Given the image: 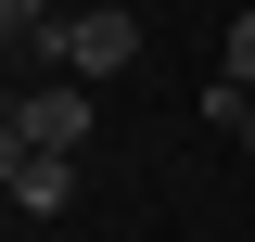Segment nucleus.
<instances>
[{
	"label": "nucleus",
	"instance_id": "6",
	"mask_svg": "<svg viewBox=\"0 0 255 242\" xmlns=\"http://www.w3.org/2000/svg\"><path fill=\"white\" fill-rule=\"evenodd\" d=\"M204 115H217V127H230V140H243V153H255V90H204Z\"/></svg>",
	"mask_w": 255,
	"mask_h": 242
},
{
	"label": "nucleus",
	"instance_id": "4",
	"mask_svg": "<svg viewBox=\"0 0 255 242\" xmlns=\"http://www.w3.org/2000/svg\"><path fill=\"white\" fill-rule=\"evenodd\" d=\"M51 38H64V13H51V0H0V51H13V64H26V51H51Z\"/></svg>",
	"mask_w": 255,
	"mask_h": 242
},
{
	"label": "nucleus",
	"instance_id": "5",
	"mask_svg": "<svg viewBox=\"0 0 255 242\" xmlns=\"http://www.w3.org/2000/svg\"><path fill=\"white\" fill-rule=\"evenodd\" d=\"M217 90H255V13H230V51H217Z\"/></svg>",
	"mask_w": 255,
	"mask_h": 242
},
{
	"label": "nucleus",
	"instance_id": "1",
	"mask_svg": "<svg viewBox=\"0 0 255 242\" xmlns=\"http://www.w3.org/2000/svg\"><path fill=\"white\" fill-rule=\"evenodd\" d=\"M0 140H13V153H77V140H90V90H77V77H38V90H13Z\"/></svg>",
	"mask_w": 255,
	"mask_h": 242
},
{
	"label": "nucleus",
	"instance_id": "2",
	"mask_svg": "<svg viewBox=\"0 0 255 242\" xmlns=\"http://www.w3.org/2000/svg\"><path fill=\"white\" fill-rule=\"evenodd\" d=\"M140 64V13H64V38H51V77H128Z\"/></svg>",
	"mask_w": 255,
	"mask_h": 242
},
{
	"label": "nucleus",
	"instance_id": "3",
	"mask_svg": "<svg viewBox=\"0 0 255 242\" xmlns=\"http://www.w3.org/2000/svg\"><path fill=\"white\" fill-rule=\"evenodd\" d=\"M0 191H13L26 217H64V204H77V153H13V140H0Z\"/></svg>",
	"mask_w": 255,
	"mask_h": 242
}]
</instances>
